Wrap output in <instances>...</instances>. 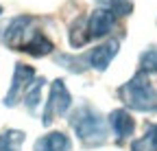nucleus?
Masks as SVG:
<instances>
[{
  "mask_svg": "<svg viewBox=\"0 0 157 151\" xmlns=\"http://www.w3.org/2000/svg\"><path fill=\"white\" fill-rule=\"evenodd\" d=\"M70 127L85 147H101L107 142V127L98 109L83 103L70 114Z\"/></svg>",
  "mask_w": 157,
  "mask_h": 151,
  "instance_id": "obj_1",
  "label": "nucleus"
},
{
  "mask_svg": "<svg viewBox=\"0 0 157 151\" xmlns=\"http://www.w3.org/2000/svg\"><path fill=\"white\" fill-rule=\"evenodd\" d=\"M105 9H109L111 13L116 15H129L133 11V5H131V0H98Z\"/></svg>",
  "mask_w": 157,
  "mask_h": 151,
  "instance_id": "obj_16",
  "label": "nucleus"
},
{
  "mask_svg": "<svg viewBox=\"0 0 157 151\" xmlns=\"http://www.w3.org/2000/svg\"><path fill=\"white\" fill-rule=\"evenodd\" d=\"M116 26V13L109 9H96L87 18V35L90 40H101Z\"/></svg>",
  "mask_w": 157,
  "mask_h": 151,
  "instance_id": "obj_7",
  "label": "nucleus"
},
{
  "mask_svg": "<svg viewBox=\"0 0 157 151\" xmlns=\"http://www.w3.org/2000/svg\"><path fill=\"white\" fill-rule=\"evenodd\" d=\"M118 48H120V44H118V40H107L105 44L92 48L90 53L81 55V57H74V55H57V64L68 68L70 72H85L90 68L98 70V72H105L111 64V59L118 55Z\"/></svg>",
  "mask_w": 157,
  "mask_h": 151,
  "instance_id": "obj_2",
  "label": "nucleus"
},
{
  "mask_svg": "<svg viewBox=\"0 0 157 151\" xmlns=\"http://www.w3.org/2000/svg\"><path fill=\"white\" fill-rule=\"evenodd\" d=\"M37 20L33 15H17V18H11L7 24H2L0 29V42H2L7 48L11 50H22V46L29 42V37L35 33L33 31V24Z\"/></svg>",
  "mask_w": 157,
  "mask_h": 151,
  "instance_id": "obj_4",
  "label": "nucleus"
},
{
  "mask_svg": "<svg viewBox=\"0 0 157 151\" xmlns=\"http://www.w3.org/2000/svg\"><path fill=\"white\" fill-rule=\"evenodd\" d=\"M70 101H72V97H70V92L66 88V81L63 79H55L52 85H50V94H48V101H46V107H44L42 123L50 125L55 118L66 114L68 107H70Z\"/></svg>",
  "mask_w": 157,
  "mask_h": 151,
  "instance_id": "obj_5",
  "label": "nucleus"
},
{
  "mask_svg": "<svg viewBox=\"0 0 157 151\" xmlns=\"http://www.w3.org/2000/svg\"><path fill=\"white\" fill-rule=\"evenodd\" d=\"M109 125H111L113 134L120 140L129 138L133 134V129H135V121H133V116L129 114L127 109H113L109 114Z\"/></svg>",
  "mask_w": 157,
  "mask_h": 151,
  "instance_id": "obj_8",
  "label": "nucleus"
},
{
  "mask_svg": "<svg viewBox=\"0 0 157 151\" xmlns=\"http://www.w3.org/2000/svg\"><path fill=\"white\" fill-rule=\"evenodd\" d=\"M35 81V70L26 64H15V70H13V79H11V88L5 97V105L7 107H13L17 105V101L24 99L26 90L31 88V83Z\"/></svg>",
  "mask_w": 157,
  "mask_h": 151,
  "instance_id": "obj_6",
  "label": "nucleus"
},
{
  "mask_svg": "<svg viewBox=\"0 0 157 151\" xmlns=\"http://www.w3.org/2000/svg\"><path fill=\"white\" fill-rule=\"evenodd\" d=\"M33 151H70V138L61 131H50L35 142Z\"/></svg>",
  "mask_w": 157,
  "mask_h": 151,
  "instance_id": "obj_9",
  "label": "nucleus"
},
{
  "mask_svg": "<svg viewBox=\"0 0 157 151\" xmlns=\"http://www.w3.org/2000/svg\"><path fill=\"white\" fill-rule=\"evenodd\" d=\"M118 97L131 109L137 112H155L157 109V90L148 81L144 72H135L133 77L118 88Z\"/></svg>",
  "mask_w": 157,
  "mask_h": 151,
  "instance_id": "obj_3",
  "label": "nucleus"
},
{
  "mask_svg": "<svg viewBox=\"0 0 157 151\" xmlns=\"http://www.w3.org/2000/svg\"><path fill=\"white\" fill-rule=\"evenodd\" d=\"M42 85H44V79L33 81V83H31V88H29V90H26V94H24V99H22L31 112H35V107L39 105V99H42Z\"/></svg>",
  "mask_w": 157,
  "mask_h": 151,
  "instance_id": "obj_15",
  "label": "nucleus"
},
{
  "mask_svg": "<svg viewBox=\"0 0 157 151\" xmlns=\"http://www.w3.org/2000/svg\"><path fill=\"white\" fill-rule=\"evenodd\" d=\"M52 42L48 40V37L42 33V31H35L31 37H29V42L22 46L24 53H29L31 57H46V55L52 53Z\"/></svg>",
  "mask_w": 157,
  "mask_h": 151,
  "instance_id": "obj_10",
  "label": "nucleus"
},
{
  "mask_svg": "<svg viewBox=\"0 0 157 151\" xmlns=\"http://www.w3.org/2000/svg\"><path fill=\"white\" fill-rule=\"evenodd\" d=\"M140 72H144L146 77L148 74H155L157 77V48H148L142 53L140 57Z\"/></svg>",
  "mask_w": 157,
  "mask_h": 151,
  "instance_id": "obj_14",
  "label": "nucleus"
},
{
  "mask_svg": "<svg viewBox=\"0 0 157 151\" xmlns=\"http://www.w3.org/2000/svg\"><path fill=\"white\" fill-rule=\"evenodd\" d=\"M24 131L20 129H7L0 134V151H20L24 142Z\"/></svg>",
  "mask_w": 157,
  "mask_h": 151,
  "instance_id": "obj_12",
  "label": "nucleus"
},
{
  "mask_svg": "<svg viewBox=\"0 0 157 151\" xmlns=\"http://www.w3.org/2000/svg\"><path fill=\"white\" fill-rule=\"evenodd\" d=\"M68 40L72 48H81L90 42V35H87V18L81 15L70 24V33H68Z\"/></svg>",
  "mask_w": 157,
  "mask_h": 151,
  "instance_id": "obj_11",
  "label": "nucleus"
},
{
  "mask_svg": "<svg viewBox=\"0 0 157 151\" xmlns=\"http://www.w3.org/2000/svg\"><path fill=\"white\" fill-rule=\"evenodd\" d=\"M131 151H157V125H151L146 134L131 145Z\"/></svg>",
  "mask_w": 157,
  "mask_h": 151,
  "instance_id": "obj_13",
  "label": "nucleus"
},
{
  "mask_svg": "<svg viewBox=\"0 0 157 151\" xmlns=\"http://www.w3.org/2000/svg\"><path fill=\"white\" fill-rule=\"evenodd\" d=\"M0 13H2V7H0Z\"/></svg>",
  "mask_w": 157,
  "mask_h": 151,
  "instance_id": "obj_17",
  "label": "nucleus"
}]
</instances>
